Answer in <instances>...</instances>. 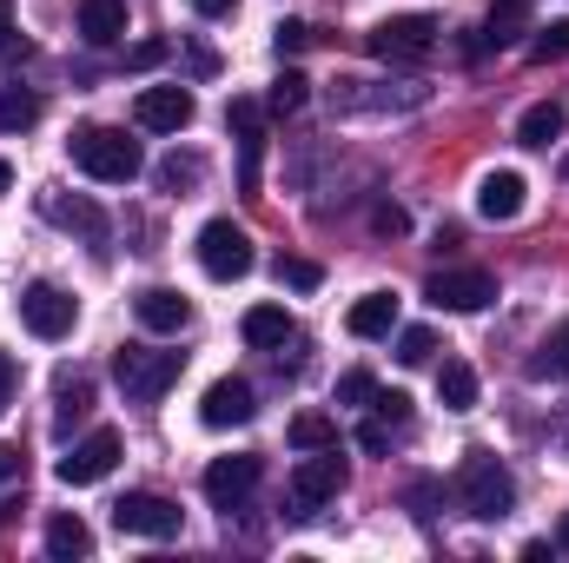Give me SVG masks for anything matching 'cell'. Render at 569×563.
I'll use <instances>...</instances> for the list:
<instances>
[{"label":"cell","instance_id":"603a6c76","mask_svg":"<svg viewBox=\"0 0 569 563\" xmlns=\"http://www.w3.org/2000/svg\"><path fill=\"white\" fill-rule=\"evenodd\" d=\"M87 551H93V531H87V517H73V511L47 517V557H87Z\"/></svg>","mask_w":569,"mask_h":563},{"label":"cell","instance_id":"9c48e42d","mask_svg":"<svg viewBox=\"0 0 569 563\" xmlns=\"http://www.w3.org/2000/svg\"><path fill=\"white\" fill-rule=\"evenodd\" d=\"M113 524H120V537H152V544H166V537H179V504L159 497V491H127V497L113 504Z\"/></svg>","mask_w":569,"mask_h":563},{"label":"cell","instance_id":"cb8c5ba5","mask_svg":"<svg viewBox=\"0 0 569 563\" xmlns=\"http://www.w3.org/2000/svg\"><path fill=\"white\" fill-rule=\"evenodd\" d=\"M563 127H569L563 107H557V100H537V107L517 120V140H523V146H557V140H563Z\"/></svg>","mask_w":569,"mask_h":563},{"label":"cell","instance_id":"e575fe53","mask_svg":"<svg viewBox=\"0 0 569 563\" xmlns=\"http://www.w3.org/2000/svg\"><path fill=\"white\" fill-rule=\"evenodd\" d=\"M272 47H279V53H305V47H311V27H305V20H279V27H272Z\"/></svg>","mask_w":569,"mask_h":563},{"label":"cell","instance_id":"e0dca14e","mask_svg":"<svg viewBox=\"0 0 569 563\" xmlns=\"http://www.w3.org/2000/svg\"><path fill=\"white\" fill-rule=\"evenodd\" d=\"M239 332H246V345H252V352H284V345L298 338V325H291V312H284V305H252Z\"/></svg>","mask_w":569,"mask_h":563},{"label":"cell","instance_id":"6da1fadb","mask_svg":"<svg viewBox=\"0 0 569 563\" xmlns=\"http://www.w3.org/2000/svg\"><path fill=\"white\" fill-rule=\"evenodd\" d=\"M67 159L87 172V179H100V186H127V179H140V146L127 140L120 127H80L73 140H67Z\"/></svg>","mask_w":569,"mask_h":563},{"label":"cell","instance_id":"836d02e7","mask_svg":"<svg viewBox=\"0 0 569 563\" xmlns=\"http://www.w3.org/2000/svg\"><path fill=\"white\" fill-rule=\"evenodd\" d=\"M378 398V378L371 372H345L338 378V405H371Z\"/></svg>","mask_w":569,"mask_h":563},{"label":"cell","instance_id":"8992f818","mask_svg":"<svg viewBox=\"0 0 569 563\" xmlns=\"http://www.w3.org/2000/svg\"><path fill=\"white\" fill-rule=\"evenodd\" d=\"M20 325L53 345V338H67V332L80 325V305H73V292H60L53 279H33L20 292Z\"/></svg>","mask_w":569,"mask_h":563},{"label":"cell","instance_id":"5b68a950","mask_svg":"<svg viewBox=\"0 0 569 563\" xmlns=\"http://www.w3.org/2000/svg\"><path fill=\"white\" fill-rule=\"evenodd\" d=\"M199 266H206V279H246L252 266H259V253H252V233L246 226H232V219H206L199 226Z\"/></svg>","mask_w":569,"mask_h":563},{"label":"cell","instance_id":"ffe728a7","mask_svg":"<svg viewBox=\"0 0 569 563\" xmlns=\"http://www.w3.org/2000/svg\"><path fill=\"white\" fill-rule=\"evenodd\" d=\"M530 33V0H497L483 13V47H517Z\"/></svg>","mask_w":569,"mask_h":563},{"label":"cell","instance_id":"4316f807","mask_svg":"<svg viewBox=\"0 0 569 563\" xmlns=\"http://www.w3.org/2000/svg\"><path fill=\"white\" fill-rule=\"evenodd\" d=\"M291 444H298V451H331V444H338V424L325 418V412H298V418H291Z\"/></svg>","mask_w":569,"mask_h":563},{"label":"cell","instance_id":"30bf717a","mask_svg":"<svg viewBox=\"0 0 569 563\" xmlns=\"http://www.w3.org/2000/svg\"><path fill=\"white\" fill-rule=\"evenodd\" d=\"M120 431H87L67 457H60V484H73V491H87V484H100V477H113V464H120Z\"/></svg>","mask_w":569,"mask_h":563},{"label":"cell","instance_id":"ee69618b","mask_svg":"<svg viewBox=\"0 0 569 563\" xmlns=\"http://www.w3.org/2000/svg\"><path fill=\"white\" fill-rule=\"evenodd\" d=\"M7 186H13V166H7V159H0V192H7Z\"/></svg>","mask_w":569,"mask_h":563},{"label":"cell","instance_id":"f6af8a7d","mask_svg":"<svg viewBox=\"0 0 569 563\" xmlns=\"http://www.w3.org/2000/svg\"><path fill=\"white\" fill-rule=\"evenodd\" d=\"M557 544H563V551H569V511H563V537H557Z\"/></svg>","mask_w":569,"mask_h":563},{"label":"cell","instance_id":"7c38bea8","mask_svg":"<svg viewBox=\"0 0 569 563\" xmlns=\"http://www.w3.org/2000/svg\"><path fill=\"white\" fill-rule=\"evenodd\" d=\"M252 412H259V392H252L246 378H212L206 398H199V424H212V431L252 424Z\"/></svg>","mask_w":569,"mask_h":563},{"label":"cell","instance_id":"f1b7e54d","mask_svg":"<svg viewBox=\"0 0 569 563\" xmlns=\"http://www.w3.org/2000/svg\"><path fill=\"white\" fill-rule=\"evenodd\" d=\"M530 60H537V67H550V60H569V20H550V27H537V40H530Z\"/></svg>","mask_w":569,"mask_h":563},{"label":"cell","instance_id":"7a4b0ae2","mask_svg":"<svg viewBox=\"0 0 569 563\" xmlns=\"http://www.w3.org/2000/svg\"><path fill=\"white\" fill-rule=\"evenodd\" d=\"M186 372V352H159V345H120L113 352V378L133 405H159Z\"/></svg>","mask_w":569,"mask_h":563},{"label":"cell","instance_id":"f35d334b","mask_svg":"<svg viewBox=\"0 0 569 563\" xmlns=\"http://www.w3.org/2000/svg\"><path fill=\"white\" fill-rule=\"evenodd\" d=\"M371 405H378V412H385L391 424H405V418H411V398H405V392H378Z\"/></svg>","mask_w":569,"mask_h":563},{"label":"cell","instance_id":"277c9868","mask_svg":"<svg viewBox=\"0 0 569 563\" xmlns=\"http://www.w3.org/2000/svg\"><path fill=\"white\" fill-rule=\"evenodd\" d=\"M365 47L378 53V60H391V67H418L437 53V20L430 13H391V20H378L371 33H365Z\"/></svg>","mask_w":569,"mask_h":563},{"label":"cell","instance_id":"5bb4252c","mask_svg":"<svg viewBox=\"0 0 569 563\" xmlns=\"http://www.w3.org/2000/svg\"><path fill=\"white\" fill-rule=\"evenodd\" d=\"M523 206H530V186H523V172H510V166H503V172H483V179H477V213H483L490 226L517 219Z\"/></svg>","mask_w":569,"mask_h":563},{"label":"cell","instance_id":"2e32d148","mask_svg":"<svg viewBox=\"0 0 569 563\" xmlns=\"http://www.w3.org/2000/svg\"><path fill=\"white\" fill-rule=\"evenodd\" d=\"M351 338H391L398 332V292H365L351 312H345Z\"/></svg>","mask_w":569,"mask_h":563},{"label":"cell","instance_id":"7402d4cb","mask_svg":"<svg viewBox=\"0 0 569 563\" xmlns=\"http://www.w3.org/2000/svg\"><path fill=\"white\" fill-rule=\"evenodd\" d=\"M437 398H443V412H477V372L463 358H443L437 365Z\"/></svg>","mask_w":569,"mask_h":563},{"label":"cell","instance_id":"3957f363","mask_svg":"<svg viewBox=\"0 0 569 563\" xmlns=\"http://www.w3.org/2000/svg\"><path fill=\"white\" fill-rule=\"evenodd\" d=\"M457 497H463L470 517L497 524V517H510V504H517V477H510L490 451H470V457L457 464Z\"/></svg>","mask_w":569,"mask_h":563},{"label":"cell","instance_id":"1f68e13d","mask_svg":"<svg viewBox=\"0 0 569 563\" xmlns=\"http://www.w3.org/2000/svg\"><path fill=\"white\" fill-rule=\"evenodd\" d=\"M318 259H298V253H284L279 259V285H291V292H318Z\"/></svg>","mask_w":569,"mask_h":563},{"label":"cell","instance_id":"b9f144b4","mask_svg":"<svg viewBox=\"0 0 569 563\" xmlns=\"http://www.w3.org/2000/svg\"><path fill=\"white\" fill-rule=\"evenodd\" d=\"M20 477V444H0V484Z\"/></svg>","mask_w":569,"mask_h":563},{"label":"cell","instance_id":"60d3db41","mask_svg":"<svg viewBox=\"0 0 569 563\" xmlns=\"http://www.w3.org/2000/svg\"><path fill=\"white\" fill-rule=\"evenodd\" d=\"M13 385H20V378H13V358H7V352H0V412H7V405H13Z\"/></svg>","mask_w":569,"mask_h":563},{"label":"cell","instance_id":"9a60e30c","mask_svg":"<svg viewBox=\"0 0 569 563\" xmlns=\"http://www.w3.org/2000/svg\"><path fill=\"white\" fill-rule=\"evenodd\" d=\"M133 312H140L146 332H166V338H179V332L192 325V305H186V292H172V285H146L140 298H133Z\"/></svg>","mask_w":569,"mask_h":563},{"label":"cell","instance_id":"ac0fdd59","mask_svg":"<svg viewBox=\"0 0 569 563\" xmlns=\"http://www.w3.org/2000/svg\"><path fill=\"white\" fill-rule=\"evenodd\" d=\"M40 213H47L53 226H67V233L80 226V233H87L93 246L107 239V219H100V206H87V199H67V192H47V199H40Z\"/></svg>","mask_w":569,"mask_h":563},{"label":"cell","instance_id":"4fadbf2b","mask_svg":"<svg viewBox=\"0 0 569 563\" xmlns=\"http://www.w3.org/2000/svg\"><path fill=\"white\" fill-rule=\"evenodd\" d=\"M133 120H140L146 134H186L192 127V93L186 87H140Z\"/></svg>","mask_w":569,"mask_h":563},{"label":"cell","instance_id":"ab89813d","mask_svg":"<svg viewBox=\"0 0 569 563\" xmlns=\"http://www.w3.org/2000/svg\"><path fill=\"white\" fill-rule=\"evenodd\" d=\"M159 60H166V40H140L133 47V67H159Z\"/></svg>","mask_w":569,"mask_h":563},{"label":"cell","instance_id":"4dcf8cb0","mask_svg":"<svg viewBox=\"0 0 569 563\" xmlns=\"http://www.w3.org/2000/svg\"><path fill=\"white\" fill-rule=\"evenodd\" d=\"M226 127H232L239 140H259V134H266V107H259V100H232V107H226Z\"/></svg>","mask_w":569,"mask_h":563},{"label":"cell","instance_id":"ba28073f","mask_svg":"<svg viewBox=\"0 0 569 563\" xmlns=\"http://www.w3.org/2000/svg\"><path fill=\"white\" fill-rule=\"evenodd\" d=\"M259 471H266V464H259L252 451H232V457H212V464H206V477H199V484H206V504L232 517V511H239V504H246V497L259 491Z\"/></svg>","mask_w":569,"mask_h":563},{"label":"cell","instance_id":"d4e9b609","mask_svg":"<svg viewBox=\"0 0 569 563\" xmlns=\"http://www.w3.org/2000/svg\"><path fill=\"white\" fill-rule=\"evenodd\" d=\"M33 120H40V93L7 87V93H0V134H27Z\"/></svg>","mask_w":569,"mask_h":563},{"label":"cell","instance_id":"7bdbcfd3","mask_svg":"<svg viewBox=\"0 0 569 563\" xmlns=\"http://www.w3.org/2000/svg\"><path fill=\"white\" fill-rule=\"evenodd\" d=\"M232 7H239V0H192V13H206V20H226Z\"/></svg>","mask_w":569,"mask_h":563},{"label":"cell","instance_id":"d590c367","mask_svg":"<svg viewBox=\"0 0 569 563\" xmlns=\"http://www.w3.org/2000/svg\"><path fill=\"white\" fill-rule=\"evenodd\" d=\"M371 226H378L385 239H405V233H411V219H405V206H378V213H371Z\"/></svg>","mask_w":569,"mask_h":563},{"label":"cell","instance_id":"484cf974","mask_svg":"<svg viewBox=\"0 0 569 563\" xmlns=\"http://www.w3.org/2000/svg\"><path fill=\"white\" fill-rule=\"evenodd\" d=\"M530 378H569V325H557V332L537 345V358H530Z\"/></svg>","mask_w":569,"mask_h":563},{"label":"cell","instance_id":"74e56055","mask_svg":"<svg viewBox=\"0 0 569 563\" xmlns=\"http://www.w3.org/2000/svg\"><path fill=\"white\" fill-rule=\"evenodd\" d=\"M358 451L385 457V451H391V431H385V424H358Z\"/></svg>","mask_w":569,"mask_h":563},{"label":"cell","instance_id":"d6986e66","mask_svg":"<svg viewBox=\"0 0 569 563\" xmlns=\"http://www.w3.org/2000/svg\"><path fill=\"white\" fill-rule=\"evenodd\" d=\"M53 398H60V405H53V431L67 437L73 424H80L87 412H93V378H87V372H67V378L53 385Z\"/></svg>","mask_w":569,"mask_h":563},{"label":"cell","instance_id":"f546056e","mask_svg":"<svg viewBox=\"0 0 569 563\" xmlns=\"http://www.w3.org/2000/svg\"><path fill=\"white\" fill-rule=\"evenodd\" d=\"M305 100H311V80H305V73H279V80H272V100H266V107H272V113H298Z\"/></svg>","mask_w":569,"mask_h":563},{"label":"cell","instance_id":"83f0119b","mask_svg":"<svg viewBox=\"0 0 569 563\" xmlns=\"http://www.w3.org/2000/svg\"><path fill=\"white\" fill-rule=\"evenodd\" d=\"M199 179H206V159H199V152H186V159L172 152V159L159 166V186H166V192H186V186H199Z\"/></svg>","mask_w":569,"mask_h":563},{"label":"cell","instance_id":"d6a6232c","mask_svg":"<svg viewBox=\"0 0 569 563\" xmlns=\"http://www.w3.org/2000/svg\"><path fill=\"white\" fill-rule=\"evenodd\" d=\"M430 352H437V338H430L425 325L398 332V358H405V365H430Z\"/></svg>","mask_w":569,"mask_h":563},{"label":"cell","instance_id":"8d00e7d4","mask_svg":"<svg viewBox=\"0 0 569 563\" xmlns=\"http://www.w3.org/2000/svg\"><path fill=\"white\" fill-rule=\"evenodd\" d=\"M0 53H27V40L13 27V0H0Z\"/></svg>","mask_w":569,"mask_h":563},{"label":"cell","instance_id":"44dd1931","mask_svg":"<svg viewBox=\"0 0 569 563\" xmlns=\"http://www.w3.org/2000/svg\"><path fill=\"white\" fill-rule=\"evenodd\" d=\"M80 33L93 47H113L127 33V0H80Z\"/></svg>","mask_w":569,"mask_h":563},{"label":"cell","instance_id":"8fae6325","mask_svg":"<svg viewBox=\"0 0 569 563\" xmlns=\"http://www.w3.org/2000/svg\"><path fill=\"white\" fill-rule=\"evenodd\" d=\"M425 298L437 312H483L490 298H497V279L490 273H477V266H457V273H430Z\"/></svg>","mask_w":569,"mask_h":563},{"label":"cell","instance_id":"52a82bcc","mask_svg":"<svg viewBox=\"0 0 569 563\" xmlns=\"http://www.w3.org/2000/svg\"><path fill=\"white\" fill-rule=\"evenodd\" d=\"M345 491V457L338 444L331 451H305V464L291 471V517H311L318 504H331Z\"/></svg>","mask_w":569,"mask_h":563}]
</instances>
